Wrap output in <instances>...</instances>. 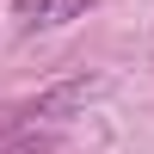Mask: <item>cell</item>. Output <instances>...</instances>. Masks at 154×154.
<instances>
[{
	"mask_svg": "<svg viewBox=\"0 0 154 154\" xmlns=\"http://www.w3.org/2000/svg\"><path fill=\"white\" fill-rule=\"evenodd\" d=\"M86 99H93V80H68V86H56V93H43V99L25 105L19 111V130H56L62 136V123H68Z\"/></svg>",
	"mask_w": 154,
	"mask_h": 154,
	"instance_id": "cell-1",
	"label": "cell"
},
{
	"mask_svg": "<svg viewBox=\"0 0 154 154\" xmlns=\"http://www.w3.org/2000/svg\"><path fill=\"white\" fill-rule=\"evenodd\" d=\"M49 148H56V130H12L0 142V154H49Z\"/></svg>",
	"mask_w": 154,
	"mask_h": 154,
	"instance_id": "cell-3",
	"label": "cell"
},
{
	"mask_svg": "<svg viewBox=\"0 0 154 154\" xmlns=\"http://www.w3.org/2000/svg\"><path fill=\"white\" fill-rule=\"evenodd\" d=\"M93 0H19V25L25 31H56V25L80 19Z\"/></svg>",
	"mask_w": 154,
	"mask_h": 154,
	"instance_id": "cell-2",
	"label": "cell"
}]
</instances>
